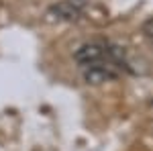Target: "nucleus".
I'll return each mask as SVG.
<instances>
[{
    "instance_id": "3",
    "label": "nucleus",
    "mask_w": 153,
    "mask_h": 151,
    "mask_svg": "<svg viewBox=\"0 0 153 151\" xmlns=\"http://www.w3.org/2000/svg\"><path fill=\"white\" fill-rule=\"evenodd\" d=\"M117 78V70L112 65H102V63H94V65H88L84 70V82L86 84H92V86H98V84H104V82H110Z\"/></svg>"
},
{
    "instance_id": "1",
    "label": "nucleus",
    "mask_w": 153,
    "mask_h": 151,
    "mask_svg": "<svg viewBox=\"0 0 153 151\" xmlns=\"http://www.w3.org/2000/svg\"><path fill=\"white\" fill-rule=\"evenodd\" d=\"M108 55V47L102 45V43H84L78 51H76V61L88 68V65H94V63H100L102 59Z\"/></svg>"
},
{
    "instance_id": "2",
    "label": "nucleus",
    "mask_w": 153,
    "mask_h": 151,
    "mask_svg": "<svg viewBox=\"0 0 153 151\" xmlns=\"http://www.w3.org/2000/svg\"><path fill=\"white\" fill-rule=\"evenodd\" d=\"M82 0H63L49 8L47 16H51L53 21H76L82 14Z\"/></svg>"
}]
</instances>
